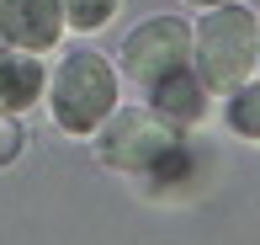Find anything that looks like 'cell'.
I'll use <instances>...</instances> for the list:
<instances>
[{
  "instance_id": "cell-2",
  "label": "cell",
  "mask_w": 260,
  "mask_h": 245,
  "mask_svg": "<svg viewBox=\"0 0 260 245\" xmlns=\"http://www.w3.org/2000/svg\"><path fill=\"white\" fill-rule=\"evenodd\" d=\"M255 53H260V16L250 6H234V0L212 6L191 38L197 80H202V91H218V96H229L250 80Z\"/></svg>"
},
{
  "instance_id": "cell-8",
  "label": "cell",
  "mask_w": 260,
  "mask_h": 245,
  "mask_svg": "<svg viewBox=\"0 0 260 245\" xmlns=\"http://www.w3.org/2000/svg\"><path fill=\"white\" fill-rule=\"evenodd\" d=\"M229 123L239 128V133L260 139V86H250V80H244L239 91H229Z\"/></svg>"
},
{
  "instance_id": "cell-7",
  "label": "cell",
  "mask_w": 260,
  "mask_h": 245,
  "mask_svg": "<svg viewBox=\"0 0 260 245\" xmlns=\"http://www.w3.org/2000/svg\"><path fill=\"white\" fill-rule=\"evenodd\" d=\"M58 6H64V27L75 32H101L117 16V0H58Z\"/></svg>"
},
{
  "instance_id": "cell-5",
  "label": "cell",
  "mask_w": 260,
  "mask_h": 245,
  "mask_svg": "<svg viewBox=\"0 0 260 245\" xmlns=\"http://www.w3.org/2000/svg\"><path fill=\"white\" fill-rule=\"evenodd\" d=\"M0 38L16 53H48L64 38V6L58 0H0Z\"/></svg>"
},
{
  "instance_id": "cell-6",
  "label": "cell",
  "mask_w": 260,
  "mask_h": 245,
  "mask_svg": "<svg viewBox=\"0 0 260 245\" xmlns=\"http://www.w3.org/2000/svg\"><path fill=\"white\" fill-rule=\"evenodd\" d=\"M43 96V64L32 53H11L0 59V112H21Z\"/></svg>"
},
{
  "instance_id": "cell-11",
  "label": "cell",
  "mask_w": 260,
  "mask_h": 245,
  "mask_svg": "<svg viewBox=\"0 0 260 245\" xmlns=\"http://www.w3.org/2000/svg\"><path fill=\"white\" fill-rule=\"evenodd\" d=\"M255 64H260V53H255Z\"/></svg>"
},
{
  "instance_id": "cell-9",
  "label": "cell",
  "mask_w": 260,
  "mask_h": 245,
  "mask_svg": "<svg viewBox=\"0 0 260 245\" xmlns=\"http://www.w3.org/2000/svg\"><path fill=\"white\" fill-rule=\"evenodd\" d=\"M16 155H21V133H16L6 118H0V166H11Z\"/></svg>"
},
{
  "instance_id": "cell-10",
  "label": "cell",
  "mask_w": 260,
  "mask_h": 245,
  "mask_svg": "<svg viewBox=\"0 0 260 245\" xmlns=\"http://www.w3.org/2000/svg\"><path fill=\"white\" fill-rule=\"evenodd\" d=\"M186 6H202V11H212V6H229V0H186Z\"/></svg>"
},
{
  "instance_id": "cell-3",
  "label": "cell",
  "mask_w": 260,
  "mask_h": 245,
  "mask_svg": "<svg viewBox=\"0 0 260 245\" xmlns=\"http://www.w3.org/2000/svg\"><path fill=\"white\" fill-rule=\"evenodd\" d=\"M48 107L64 133H96L117 112V69L101 53H69L48 80Z\"/></svg>"
},
{
  "instance_id": "cell-4",
  "label": "cell",
  "mask_w": 260,
  "mask_h": 245,
  "mask_svg": "<svg viewBox=\"0 0 260 245\" xmlns=\"http://www.w3.org/2000/svg\"><path fill=\"white\" fill-rule=\"evenodd\" d=\"M175 144H181L175 123L154 107H122L96 128V160L122 176H149L175 155Z\"/></svg>"
},
{
  "instance_id": "cell-1",
  "label": "cell",
  "mask_w": 260,
  "mask_h": 245,
  "mask_svg": "<svg viewBox=\"0 0 260 245\" xmlns=\"http://www.w3.org/2000/svg\"><path fill=\"white\" fill-rule=\"evenodd\" d=\"M122 75L149 96V107L165 112L175 128L202 118V80L191 75V27L181 16H154L127 32Z\"/></svg>"
}]
</instances>
